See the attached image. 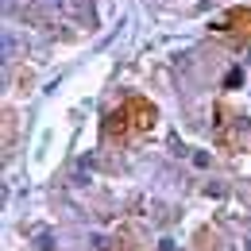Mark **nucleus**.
I'll use <instances>...</instances> for the list:
<instances>
[{"mask_svg":"<svg viewBox=\"0 0 251 251\" xmlns=\"http://www.w3.org/2000/svg\"><path fill=\"white\" fill-rule=\"evenodd\" d=\"M151 124H155V104L135 97V100L120 104V108L108 116V135H116V139H124V135H139V131H147Z\"/></svg>","mask_w":251,"mask_h":251,"instance_id":"nucleus-1","label":"nucleus"},{"mask_svg":"<svg viewBox=\"0 0 251 251\" xmlns=\"http://www.w3.org/2000/svg\"><path fill=\"white\" fill-rule=\"evenodd\" d=\"M220 27H228V31H236V35H251V8H236V12H228Z\"/></svg>","mask_w":251,"mask_h":251,"instance_id":"nucleus-2","label":"nucleus"}]
</instances>
